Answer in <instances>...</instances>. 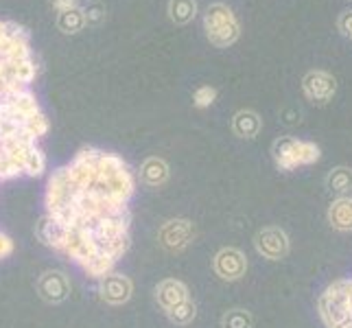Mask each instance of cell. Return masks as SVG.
Returning <instances> with one entry per match:
<instances>
[{"mask_svg": "<svg viewBox=\"0 0 352 328\" xmlns=\"http://www.w3.org/2000/svg\"><path fill=\"white\" fill-rule=\"evenodd\" d=\"M197 16L195 0H168V18L175 24H188Z\"/></svg>", "mask_w": 352, "mask_h": 328, "instance_id": "obj_11", "label": "cell"}, {"mask_svg": "<svg viewBox=\"0 0 352 328\" xmlns=\"http://www.w3.org/2000/svg\"><path fill=\"white\" fill-rule=\"evenodd\" d=\"M204 31H206L208 42L217 48L232 46L241 35V27H239V20L234 16V11L223 3H214L206 9Z\"/></svg>", "mask_w": 352, "mask_h": 328, "instance_id": "obj_2", "label": "cell"}, {"mask_svg": "<svg viewBox=\"0 0 352 328\" xmlns=\"http://www.w3.org/2000/svg\"><path fill=\"white\" fill-rule=\"evenodd\" d=\"M83 16H86V27H99L105 22V7L99 3L88 5V9H83Z\"/></svg>", "mask_w": 352, "mask_h": 328, "instance_id": "obj_14", "label": "cell"}, {"mask_svg": "<svg viewBox=\"0 0 352 328\" xmlns=\"http://www.w3.org/2000/svg\"><path fill=\"white\" fill-rule=\"evenodd\" d=\"M320 315L324 324L333 328L337 322L352 315V281H337L320 298Z\"/></svg>", "mask_w": 352, "mask_h": 328, "instance_id": "obj_4", "label": "cell"}, {"mask_svg": "<svg viewBox=\"0 0 352 328\" xmlns=\"http://www.w3.org/2000/svg\"><path fill=\"white\" fill-rule=\"evenodd\" d=\"M329 217H331L333 228L344 230V232L352 230V199H350V197L337 199V201L333 204V208H331Z\"/></svg>", "mask_w": 352, "mask_h": 328, "instance_id": "obj_9", "label": "cell"}, {"mask_svg": "<svg viewBox=\"0 0 352 328\" xmlns=\"http://www.w3.org/2000/svg\"><path fill=\"white\" fill-rule=\"evenodd\" d=\"M35 75L38 62L29 31L0 20V179L40 175L44 168L38 140L48 123L33 94Z\"/></svg>", "mask_w": 352, "mask_h": 328, "instance_id": "obj_1", "label": "cell"}, {"mask_svg": "<svg viewBox=\"0 0 352 328\" xmlns=\"http://www.w3.org/2000/svg\"><path fill=\"white\" fill-rule=\"evenodd\" d=\"M57 29L66 35H75V33L86 29V16H83V9L75 7V9H68V11H59Z\"/></svg>", "mask_w": 352, "mask_h": 328, "instance_id": "obj_8", "label": "cell"}, {"mask_svg": "<svg viewBox=\"0 0 352 328\" xmlns=\"http://www.w3.org/2000/svg\"><path fill=\"white\" fill-rule=\"evenodd\" d=\"M256 248L261 254H265V256L280 259L287 254V237H285V232H280V230L270 228V230H265V232L258 234Z\"/></svg>", "mask_w": 352, "mask_h": 328, "instance_id": "obj_6", "label": "cell"}, {"mask_svg": "<svg viewBox=\"0 0 352 328\" xmlns=\"http://www.w3.org/2000/svg\"><path fill=\"white\" fill-rule=\"evenodd\" d=\"M274 160L283 171H294L296 166H307L320 160V147L309 140L278 138L274 142Z\"/></svg>", "mask_w": 352, "mask_h": 328, "instance_id": "obj_3", "label": "cell"}, {"mask_svg": "<svg viewBox=\"0 0 352 328\" xmlns=\"http://www.w3.org/2000/svg\"><path fill=\"white\" fill-rule=\"evenodd\" d=\"M164 175H166V166H164L162 160H155V157H151V160L142 168V177L147 182H153V184H155V182H160Z\"/></svg>", "mask_w": 352, "mask_h": 328, "instance_id": "obj_13", "label": "cell"}, {"mask_svg": "<svg viewBox=\"0 0 352 328\" xmlns=\"http://www.w3.org/2000/svg\"><path fill=\"white\" fill-rule=\"evenodd\" d=\"M217 270L219 274H223V278H239L245 270V261L239 252L228 250L223 254H219V261H217Z\"/></svg>", "mask_w": 352, "mask_h": 328, "instance_id": "obj_10", "label": "cell"}, {"mask_svg": "<svg viewBox=\"0 0 352 328\" xmlns=\"http://www.w3.org/2000/svg\"><path fill=\"white\" fill-rule=\"evenodd\" d=\"M337 29H339V33L344 35V38L352 40V9L342 11V16H339V20H337Z\"/></svg>", "mask_w": 352, "mask_h": 328, "instance_id": "obj_16", "label": "cell"}, {"mask_svg": "<svg viewBox=\"0 0 352 328\" xmlns=\"http://www.w3.org/2000/svg\"><path fill=\"white\" fill-rule=\"evenodd\" d=\"M329 186L337 193H346L352 188V171L346 166H339L329 175Z\"/></svg>", "mask_w": 352, "mask_h": 328, "instance_id": "obj_12", "label": "cell"}, {"mask_svg": "<svg viewBox=\"0 0 352 328\" xmlns=\"http://www.w3.org/2000/svg\"><path fill=\"white\" fill-rule=\"evenodd\" d=\"M51 5H53V9L57 11H68V9H75V7H79V0H51Z\"/></svg>", "mask_w": 352, "mask_h": 328, "instance_id": "obj_17", "label": "cell"}, {"mask_svg": "<svg viewBox=\"0 0 352 328\" xmlns=\"http://www.w3.org/2000/svg\"><path fill=\"white\" fill-rule=\"evenodd\" d=\"M333 328H352V315H350V318H344L342 322H337Z\"/></svg>", "mask_w": 352, "mask_h": 328, "instance_id": "obj_18", "label": "cell"}, {"mask_svg": "<svg viewBox=\"0 0 352 328\" xmlns=\"http://www.w3.org/2000/svg\"><path fill=\"white\" fill-rule=\"evenodd\" d=\"M214 99H217V90L212 86H201L195 90V94H192V103L197 107H208L214 103Z\"/></svg>", "mask_w": 352, "mask_h": 328, "instance_id": "obj_15", "label": "cell"}, {"mask_svg": "<svg viewBox=\"0 0 352 328\" xmlns=\"http://www.w3.org/2000/svg\"><path fill=\"white\" fill-rule=\"evenodd\" d=\"M302 90H305L311 103L326 105L329 101H333L337 92V79L326 70H311L302 79Z\"/></svg>", "mask_w": 352, "mask_h": 328, "instance_id": "obj_5", "label": "cell"}, {"mask_svg": "<svg viewBox=\"0 0 352 328\" xmlns=\"http://www.w3.org/2000/svg\"><path fill=\"white\" fill-rule=\"evenodd\" d=\"M236 136L241 138H254L256 133L261 131L263 123L256 112H252V109H241V112L234 116V123H232Z\"/></svg>", "mask_w": 352, "mask_h": 328, "instance_id": "obj_7", "label": "cell"}]
</instances>
